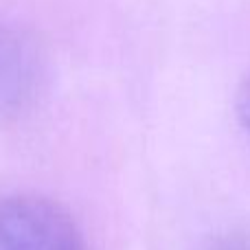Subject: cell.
<instances>
[{
	"label": "cell",
	"instance_id": "6da1fadb",
	"mask_svg": "<svg viewBox=\"0 0 250 250\" xmlns=\"http://www.w3.org/2000/svg\"><path fill=\"white\" fill-rule=\"evenodd\" d=\"M0 250H86L75 220L42 195L0 198Z\"/></svg>",
	"mask_w": 250,
	"mask_h": 250
},
{
	"label": "cell",
	"instance_id": "7a4b0ae2",
	"mask_svg": "<svg viewBox=\"0 0 250 250\" xmlns=\"http://www.w3.org/2000/svg\"><path fill=\"white\" fill-rule=\"evenodd\" d=\"M42 60L29 33L0 20V119L20 114L38 95Z\"/></svg>",
	"mask_w": 250,
	"mask_h": 250
},
{
	"label": "cell",
	"instance_id": "3957f363",
	"mask_svg": "<svg viewBox=\"0 0 250 250\" xmlns=\"http://www.w3.org/2000/svg\"><path fill=\"white\" fill-rule=\"evenodd\" d=\"M235 112H237L239 127H242L244 136H246V141L250 145V77H246V82L242 83V88H239V92H237Z\"/></svg>",
	"mask_w": 250,
	"mask_h": 250
},
{
	"label": "cell",
	"instance_id": "277c9868",
	"mask_svg": "<svg viewBox=\"0 0 250 250\" xmlns=\"http://www.w3.org/2000/svg\"><path fill=\"white\" fill-rule=\"evenodd\" d=\"M208 250H250V237L244 233H229L217 237Z\"/></svg>",
	"mask_w": 250,
	"mask_h": 250
}]
</instances>
